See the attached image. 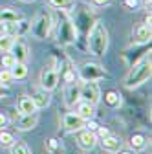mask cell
Wrapping results in <instances>:
<instances>
[{"instance_id":"5bb4252c","label":"cell","mask_w":152,"mask_h":154,"mask_svg":"<svg viewBox=\"0 0 152 154\" xmlns=\"http://www.w3.org/2000/svg\"><path fill=\"white\" fill-rule=\"evenodd\" d=\"M150 37H152L150 24H139L134 29V42L136 44H147V42H150Z\"/></svg>"},{"instance_id":"9c48e42d","label":"cell","mask_w":152,"mask_h":154,"mask_svg":"<svg viewBox=\"0 0 152 154\" xmlns=\"http://www.w3.org/2000/svg\"><path fill=\"white\" fill-rule=\"evenodd\" d=\"M37 123H39V116L35 114H20V118L15 119V128L20 130V132H26V130H31L37 127Z\"/></svg>"},{"instance_id":"603a6c76","label":"cell","mask_w":152,"mask_h":154,"mask_svg":"<svg viewBox=\"0 0 152 154\" xmlns=\"http://www.w3.org/2000/svg\"><path fill=\"white\" fill-rule=\"evenodd\" d=\"M50 6L59 11H66L75 6V0H50Z\"/></svg>"},{"instance_id":"6da1fadb","label":"cell","mask_w":152,"mask_h":154,"mask_svg":"<svg viewBox=\"0 0 152 154\" xmlns=\"http://www.w3.org/2000/svg\"><path fill=\"white\" fill-rule=\"evenodd\" d=\"M150 75H152V64H150V55H147L138 64L132 66V70L128 72L126 79H125V86L128 90H134L141 86L143 83H147L150 79Z\"/></svg>"},{"instance_id":"2e32d148","label":"cell","mask_w":152,"mask_h":154,"mask_svg":"<svg viewBox=\"0 0 152 154\" xmlns=\"http://www.w3.org/2000/svg\"><path fill=\"white\" fill-rule=\"evenodd\" d=\"M77 114L84 121H90V119L96 118V106L90 105V103H84V101H79L77 103Z\"/></svg>"},{"instance_id":"277c9868","label":"cell","mask_w":152,"mask_h":154,"mask_svg":"<svg viewBox=\"0 0 152 154\" xmlns=\"http://www.w3.org/2000/svg\"><path fill=\"white\" fill-rule=\"evenodd\" d=\"M53 26V18L48 13H39L35 17V20L29 26V31L35 38H46L50 35V29Z\"/></svg>"},{"instance_id":"d590c367","label":"cell","mask_w":152,"mask_h":154,"mask_svg":"<svg viewBox=\"0 0 152 154\" xmlns=\"http://www.w3.org/2000/svg\"><path fill=\"white\" fill-rule=\"evenodd\" d=\"M145 2H147V4H150V0H145Z\"/></svg>"},{"instance_id":"484cf974","label":"cell","mask_w":152,"mask_h":154,"mask_svg":"<svg viewBox=\"0 0 152 154\" xmlns=\"http://www.w3.org/2000/svg\"><path fill=\"white\" fill-rule=\"evenodd\" d=\"M105 103L110 106H117L119 105V95L116 92H106L105 94Z\"/></svg>"},{"instance_id":"836d02e7","label":"cell","mask_w":152,"mask_h":154,"mask_svg":"<svg viewBox=\"0 0 152 154\" xmlns=\"http://www.w3.org/2000/svg\"><path fill=\"white\" fill-rule=\"evenodd\" d=\"M121 154H134V152H128V150H125V152H121Z\"/></svg>"},{"instance_id":"ffe728a7","label":"cell","mask_w":152,"mask_h":154,"mask_svg":"<svg viewBox=\"0 0 152 154\" xmlns=\"http://www.w3.org/2000/svg\"><path fill=\"white\" fill-rule=\"evenodd\" d=\"M15 141H17V140H15V136H13L11 132L0 128V147H2V149H9Z\"/></svg>"},{"instance_id":"52a82bcc","label":"cell","mask_w":152,"mask_h":154,"mask_svg":"<svg viewBox=\"0 0 152 154\" xmlns=\"http://www.w3.org/2000/svg\"><path fill=\"white\" fill-rule=\"evenodd\" d=\"M59 85V70L57 68H44L41 73V88L46 92H51Z\"/></svg>"},{"instance_id":"f546056e","label":"cell","mask_w":152,"mask_h":154,"mask_svg":"<svg viewBox=\"0 0 152 154\" xmlns=\"http://www.w3.org/2000/svg\"><path fill=\"white\" fill-rule=\"evenodd\" d=\"M108 128H105V127H97V134H96V136L97 138H105V136H108Z\"/></svg>"},{"instance_id":"7c38bea8","label":"cell","mask_w":152,"mask_h":154,"mask_svg":"<svg viewBox=\"0 0 152 154\" xmlns=\"http://www.w3.org/2000/svg\"><path fill=\"white\" fill-rule=\"evenodd\" d=\"M9 53L17 59V63H26V61H28V57H29L28 44H26L24 41H18V38H15V42H13Z\"/></svg>"},{"instance_id":"f1b7e54d","label":"cell","mask_w":152,"mask_h":154,"mask_svg":"<svg viewBox=\"0 0 152 154\" xmlns=\"http://www.w3.org/2000/svg\"><path fill=\"white\" fill-rule=\"evenodd\" d=\"M48 149H50L51 152H55L57 149H59V141H57L55 138H51V140H48Z\"/></svg>"},{"instance_id":"ac0fdd59","label":"cell","mask_w":152,"mask_h":154,"mask_svg":"<svg viewBox=\"0 0 152 154\" xmlns=\"http://www.w3.org/2000/svg\"><path fill=\"white\" fill-rule=\"evenodd\" d=\"M33 101H35V106H37V110H39V108H46V106L51 103L50 92H46V90H41V92H37V94L33 95Z\"/></svg>"},{"instance_id":"3957f363","label":"cell","mask_w":152,"mask_h":154,"mask_svg":"<svg viewBox=\"0 0 152 154\" xmlns=\"http://www.w3.org/2000/svg\"><path fill=\"white\" fill-rule=\"evenodd\" d=\"M75 35H77V29H75L71 18L68 15H61V20L57 22V38H59L61 44H71L75 41Z\"/></svg>"},{"instance_id":"e0dca14e","label":"cell","mask_w":152,"mask_h":154,"mask_svg":"<svg viewBox=\"0 0 152 154\" xmlns=\"http://www.w3.org/2000/svg\"><path fill=\"white\" fill-rule=\"evenodd\" d=\"M18 20H22V15L17 9H11V8L0 9V22H18Z\"/></svg>"},{"instance_id":"8fae6325","label":"cell","mask_w":152,"mask_h":154,"mask_svg":"<svg viewBox=\"0 0 152 154\" xmlns=\"http://www.w3.org/2000/svg\"><path fill=\"white\" fill-rule=\"evenodd\" d=\"M77 141H79V147L81 149H84V150H92V149H96V145L99 143V138L96 136V132L93 130H83L81 134H79V138H77Z\"/></svg>"},{"instance_id":"5b68a950","label":"cell","mask_w":152,"mask_h":154,"mask_svg":"<svg viewBox=\"0 0 152 154\" xmlns=\"http://www.w3.org/2000/svg\"><path fill=\"white\" fill-rule=\"evenodd\" d=\"M79 97L81 101L84 103H90L96 106L99 101H101V90H99V85L96 81H84L79 88Z\"/></svg>"},{"instance_id":"1f68e13d","label":"cell","mask_w":152,"mask_h":154,"mask_svg":"<svg viewBox=\"0 0 152 154\" xmlns=\"http://www.w3.org/2000/svg\"><path fill=\"white\" fill-rule=\"evenodd\" d=\"M108 2H110V0H93V4H96V6H105Z\"/></svg>"},{"instance_id":"d6986e66","label":"cell","mask_w":152,"mask_h":154,"mask_svg":"<svg viewBox=\"0 0 152 154\" xmlns=\"http://www.w3.org/2000/svg\"><path fill=\"white\" fill-rule=\"evenodd\" d=\"M9 72L13 75V79H24L28 75V66H26V63H15V66L9 68Z\"/></svg>"},{"instance_id":"8992f818","label":"cell","mask_w":152,"mask_h":154,"mask_svg":"<svg viewBox=\"0 0 152 154\" xmlns=\"http://www.w3.org/2000/svg\"><path fill=\"white\" fill-rule=\"evenodd\" d=\"M77 73H79L81 81H101V79H105V75H106L103 66L97 64V63H84L79 68Z\"/></svg>"},{"instance_id":"9a60e30c","label":"cell","mask_w":152,"mask_h":154,"mask_svg":"<svg viewBox=\"0 0 152 154\" xmlns=\"http://www.w3.org/2000/svg\"><path fill=\"white\" fill-rule=\"evenodd\" d=\"M17 108H18V114H35L37 112V106H35V101L33 97H29V95H24V97H20V101L17 103Z\"/></svg>"},{"instance_id":"ba28073f","label":"cell","mask_w":152,"mask_h":154,"mask_svg":"<svg viewBox=\"0 0 152 154\" xmlns=\"http://www.w3.org/2000/svg\"><path fill=\"white\" fill-rule=\"evenodd\" d=\"M86 125V121L81 118L77 112H68L62 116V127L68 130V132H79L83 130Z\"/></svg>"},{"instance_id":"e575fe53","label":"cell","mask_w":152,"mask_h":154,"mask_svg":"<svg viewBox=\"0 0 152 154\" xmlns=\"http://www.w3.org/2000/svg\"><path fill=\"white\" fill-rule=\"evenodd\" d=\"M22 2H33V0H22Z\"/></svg>"},{"instance_id":"4fadbf2b","label":"cell","mask_w":152,"mask_h":154,"mask_svg":"<svg viewBox=\"0 0 152 154\" xmlns=\"http://www.w3.org/2000/svg\"><path fill=\"white\" fill-rule=\"evenodd\" d=\"M101 147H103V150H106V152H119L121 147H123V141H121V138L108 134V136L101 138Z\"/></svg>"},{"instance_id":"d6a6232c","label":"cell","mask_w":152,"mask_h":154,"mask_svg":"<svg viewBox=\"0 0 152 154\" xmlns=\"http://www.w3.org/2000/svg\"><path fill=\"white\" fill-rule=\"evenodd\" d=\"M2 95H6V90H2V86H0V97H2Z\"/></svg>"},{"instance_id":"7402d4cb","label":"cell","mask_w":152,"mask_h":154,"mask_svg":"<svg viewBox=\"0 0 152 154\" xmlns=\"http://www.w3.org/2000/svg\"><path fill=\"white\" fill-rule=\"evenodd\" d=\"M13 42H15V35L2 33V35H0V51H9Z\"/></svg>"},{"instance_id":"7a4b0ae2","label":"cell","mask_w":152,"mask_h":154,"mask_svg":"<svg viewBox=\"0 0 152 154\" xmlns=\"http://www.w3.org/2000/svg\"><path fill=\"white\" fill-rule=\"evenodd\" d=\"M88 46L90 51L97 57L105 55V51L108 50V31L101 22H96L88 31Z\"/></svg>"},{"instance_id":"83f0119b","label":"cell","mask_w":152,"mask_h":154,"mask_svg":"<svg viewBox=\"0 0 152 154\" xmlns=\"http://www.w3.org/2000/svg\"><path fill=\"white\" fill-rule=\"evenodd\" d=\"M125 6H126L130 11H136L138 6H139V0H125Z\"/></svg>"},{"instance_id":"4316f807","label":"cell","mask_w":152,"mask_h":154,"mask_svg":"<svg viewBox=\"0 0 152 154\" xmlns=\"http://www.w3.org/2000/svg\"><path fill=\"white\" fill-rule=\"evenodd\" d=\"M15 63H17V59H15L9 51H6V55L2 57V68H13Z\"/></svg>"},{"instance_id":"4dcf8cb0","label":"cell","mask_w":152,"mask_h":154,"mask_svg":"<svg viewBox=\"0 0 152 154\" xmlns=\"http://www.w3.org/2000/svg\"><path fill=\"white\" fill-rule=\"evenodd\" d=\"M8 125V118H6V114H0V128H4Z\"/></svg>"},{"instance_id":"d4e9b609","label":"cell","mask_w":152,"mask_h":154,"mask_svg":"<svg viewBox=\"0 0 152 154\" xmlns=\"http://www.w3.org/2000/svg\"><path fill=\"white\" fill-rule=\"evenodd\" d=\"M9 149H11V154H31V149L26 143H17L15 141Z\"/></svg>"},{"instance_id":"cb8c5ba5","label":"cell","mask_w":152,"mask_h":154,"mask_svg":"<svg viewBox=\"0 0 152 154\" xmlns=\"http://www.w3.org/2000/svg\"><path fill=\"white\" fill-rule=\"evenodd\" d=\"M11 81H13V75H11L9 68H2V70H0V86L8 88L11 85Z\"/></svg>"},{"instance_id":"44dd1931","label":"cell","mask_w":152,"mask_h":154,"mask_svg":"<svg viewBox=\"0 0 152 154\" xmlns=\"http://www.w3.org/2000/svg\"><path fill=\"white\" fill-rule=\"evenodd\" d=\"M130 147L134 150H143L147 147V138L143 134H134V136L130 138Z\"/></svg>"},{"instance_id":"30bf717a","label":"cell","mask_w":152,"mask_h":154,"mask_svg":"<svg viewBox=\"0 0 152 154\" xmlns=\"http://www.w3.org/2000/svg\"><path fill=\"white\" fill-rule=\"evenodd\" d=\"M79 88H81V86L75 83V81L66 85V88H64V103H66L68 108L75 106V105L81 101V97H79Z\"/></svg>"}]
</instances>
